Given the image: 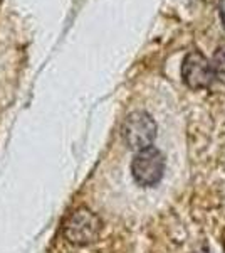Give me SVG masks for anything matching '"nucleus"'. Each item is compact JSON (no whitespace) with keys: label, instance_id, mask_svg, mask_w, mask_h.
<instances>
[{"label":"nucleus","instance_id":"423d86ee","mask_svg":"<svg viewBox=\"0 0 225 253\" xmlns=\"http://www.w3.org/2000/svg\"><path fill=\"white\" fill-rule=\"evenodd\" d=\"M219 10H220V17H222V22L225 24V0H220Z\"/></svg>","mask_w":225,"mask_h":253},{"label":"nucleus","instance_id":"39448f33","mask_svg":"<svg viewBox=\"0 0 225 253\" xmlns=\"http://www.w3.org/2000/svg\"><path fill=\"white\" fill-rule=\"evenodd\" d=\"M212 69H214V76L220 83L225 84V44L220 46L214 52V58H212Z\"/></svg>","mask_w":225,"mask_h":253},{"label":"nucleus","instance_id":"20e7f679","mask_svg":"<svg viewBox=\"0 0 225 253\" xmlns=\"http://www.w3.org/2000/svg\"><path fill=\"white\" fill-rule=\"evenodd\" d=\"M182 76L188 88L203 89L210 86L212 78H214V69L202 52L190 51L183 59Z\"/></svg>","mask_w":225,"mask_h":253},{"label":"nucleus","instance_id":"7ed1b4c3","mask_svg":"<svg viewBox=\"0 0 225 253\" xmlns=\"http://www.w3.org/2000/svg\"><path fill=\"white\" fill-rule=\"evenodd\" d=\"M101 230V221L93 211L89 210H81L74 211L67 218V221L64 223L63 233L66 236L69 243L83 247V245H89L91 242L97 238Z\"/></svg>","mask_w":225,"mask_h":253},{"label":"nucleus","instance_id":"f257e3e1","mask_svg":"<svg viewBox=\"0 0 225 253\" xmlns=\"http://www.w3.org/2000/svg\"><path fill=\"white\" fill-rule=\"evenodd\" d=\"M123 137L129 149L136 152L150 149L157 137V124L146 112H133L125 120Z\"/></svg>","mask_w":225,"mask_h":253},{"label":"nucleus","instance_id":"f03ea898","mask_svg":"<svg viewBox=\"0 0 225 253\" xmlns=\"http://www.w3.org/2000/svg\"><path fill=\"white\" fill-rule=\"evenodd\" d=\"M133 179L143 187H153L165 174V157L155 147L136 152L131 162Z\"/></svg>","mask_w":225,"mask_h":253}]
</instances>
